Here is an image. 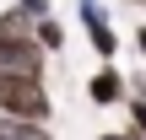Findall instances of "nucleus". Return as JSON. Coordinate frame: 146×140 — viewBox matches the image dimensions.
Here are the masks:
<instances>
[{
	"label": "nucleus",
	"mask_w": 146,
	"mask_h": 140,
	"mask_svg": "<svg viewBox=\"0 0 146 140\" xmlns=\"http://www.w3.org/2000/svg\"><path fill=\"white\" fill-rule=\"evenodd\" d=\"M43 43L38 32L27 27V16L11 5L0 11V76H43Z\"/></svg>",
	"instance_id": "f257e3e1"
},
{
	"label": "nucleus",
	"mask_w": 146,
	"mask_h": 140,
	"mask_svg": "<svg viewBox=\"0 0 146 140\" xmlns=\"http://www.w3.org/2000/svg\"><path fill=\"white\" fill-rule=\"evenodd\" d=\"M0 113L49 124V113H54V97H49L43 76H0Z\"/></svg>",
	"instance_id": "f03ea898"
},
{
	"label": "nucleus",
	"mask_w": 146,
	"mask_h": 140,
	"mask_svg": "<svg viewBox=\"0 0 146 140\" xmlns=\"http://www.w3.org/2000/svg\"><path fill=\"white\" fill-rule=\"evenodd\" d=\"M76 16H81V27H87V38H92V54H98V59H114V54H119V32L108 27V16L98 11V0H76Z\"/></svg>",
	"instance_id": "7ed1b4c3"
},
{
	"label": "nucleus",
	"mask_w": 146,
	"mask_h": 140,
	"mask_svg": "<svg viewBox=\"0 0 146 140\" xmlns=\"http://www.w3.org/2000/svg\"><path fill=\"white\" fill-rule=\"evenodd\" d=\"M87 97H92L98 108H114V103H125V97H130V76H125V70H114V65L103 59V70L87 81Z\"/></svg>",
	"instance_id": "20e7f679"
},
{
	"label": "nucleus",
	"mask_w": 146,
	"mask_h": 140,
	"mask_svg": "<svg viewBox=\"0 0 146 140\" xmlns=\"http://www.w3.org/2000/svg\"><path fill=\"white\" fill-rule=\"evenodd\" d=\"M0 140H54L38 119H11V113H0Z\"/></svg>",
	"instance_id": "39448f33"
},
{
	"label": "nucleus",
	"mask_w": 146,
	"mask_h": 140,
	"mask_svg": "<svg viewBox=\"0 0 146 140\" xmlns=\"http://www.w3.org/2000/svg\"><path fill=\"white\" fill-rule=\"evenodd\" d=\"M33 32H38V43H43L49 54H60V49H65V22H54V11H49V16H38V22H33Z\"/></svg>",
	"instance_id": "423d86ee"
},
{
	"label": "nucleus",
	"mask_w": 146,
	"mask_h": 140,
	"mask_svg": "<svg viewBox=\"0 0 146 140\" xmlns=\"http://www.w3.org/2000/svg\"><path fill=\"white\" fill-rule=\"evenodd\" d=\"M125 108H130V129L146 135V97H141V92H130V97H125Z\"/></svg>",
	"instance_id": "0eeeda50"
},
{
	"label": "nucleus",
	"mask_w": 146,
	"mask_h": 140,
	"mask_svg": "<svg viewBox=\"0 0 146 140\" xmlns=\"http://www.w3.org/2000/svg\"><path fill=\"white\" fill-rule=\"evenodd\" d=\"M16 11H22L27 22H38V16H49V0H16Z\"/></svg>",
	"instance_id": "6e6552de"
},
{
	"label": "nucleus",
	"mask_w": 146,
	"mask_h": 140,
	"mask_svg": "<svg viewBox=\"0 0 146 140\" xmlns=\"http://www.w3.org/2000/svg\"><path fill=\"white\" fill-rule=\"evenodd\" d=\"M130 92H141V97H146V70H141V76H130Z\"/></svg>",
	"instance_id": "1a4fd4ad"
},
{
	"label": "nucleus",
	"mask_w": 146,
	"mask_h": 140,
	"mask_svg": "<svg viewBox=\"0 0 146 140\" xmlns=\"http://www.w3.org/2000/svg\"><path fill=\"white\" fill-rule=\"evenodd\" d=\"M135 49H141V59H146V22L135 27Z\"/></svg>",
	"instance_id": "9d476101"
},
{
	"label": "nucleus",
	"mask_w": 146,
	"mask_h": 140,
	"mask_svg": "<svg viewBox=\"0 0 146 140\" xmlns=\"http://www.w3.org/2000/svg\"><path fill=\"white\" fill-rule=\"evenodd\" d=\"M98 140H141L135 129H119V135H98Z\"/></svg>",
	"instance_id": "9b49d317"
},
{
	"label": "nucleus",
	"mask_w": 146,
	"mask_h": 140,
	"mask_svg": "<svg viewBox=\"0 0 146 140\" xmlns=\"http://www.w3.org/2000/svg\"><path fill=\"white\" fill-rule=\"evenodd\" d=\"M130 5H146V0H130Z\"/></svg>",
	"instance_id": "f8f14e48"
},
{
	"label": "nucleus",
	"mask_w": 146,
	"mask_h": 140,
	"mask_svg": "<svg viewBox=\"0 0 146 140\" xmlns=\"http://www.w3.org/2000/svg\"><path fill=\"white\" fill-rule=\"evenodd\" d=\"M141 140H146V135H141Z\"/></svg>",
	"instance_id": "ddd939ff"
}]
</instances>
